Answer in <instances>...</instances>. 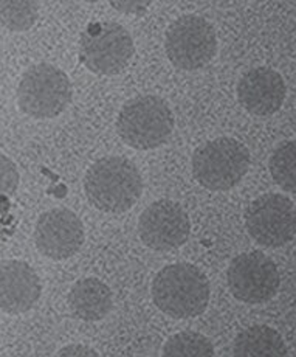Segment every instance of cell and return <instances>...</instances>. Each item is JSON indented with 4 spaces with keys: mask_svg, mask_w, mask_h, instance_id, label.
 Returning a JSON list of instances; mask_svg holds the SVG:
<instances>
[{
    "mask_svg": "<svg viewBox=\"0 0 296 357\" xmlns=\"http://www.w3.org/2000/svg\"><path fill=\"white\" fill-rule=\"evenodd\" d=\"M84 191L95 208L104 213H125L141 197L143 178L129 159L102 157L86 173Z\"/></svg>",
    "mask_w": 296,
    "mask_h": 357,
    "instance_id": "1",
    "label": "cell"
},
{
    "mask_svg": "<svg viewBox=\"0 0 296 357\" xmlns=\"http://www.w3.org/2000/svg\"><path fill=\"white\" fill-rule=\"evenodd\" d=\"M155 306L172 319H192L205 312L210 303V283L192 264L163 267L153 281Z\"/></svg>",
    "mask_w": 296,
    "mask_h": 357,
    "instance_id": "2",
    "label": "cell"
},
{
    "mask_svg": "<svg viewBox=\"0 0 296 357\" xmlns=\"http://www.w3.org/2000/svg\"><path fill=\"white\" fill-rule=\"evenodd\" d=\"M174 129L168 102L155 95L127 101L116 120L120 139L134 149H154L166 143Z\"/></svg>",
    "mask_w": 296,
    "mask_h": 357,
    "instance_id": "3",
    "label": "cell"
},
{
    "mask_svg": "<svg viewBox=\"0 0 296 357\" xmlns=\"http://www.w3.org/2000/svg\"><path fill=\"white\" fill-rule=\"evenodd\" d=\"M250 167V153L231 137L205 143L192 155V174L211 191H228L242 181Z\"/></svg>",
    "mask_w": 296,
    "mask_h": 357,
    "instance_id": "4",
    "label": "cell"
},
{
    "mask_svg": "<svg viewBox=\"0 0 296 357\" xmlns=\"http://www.w3.org/2000/svg\"><path fill=\"white\" fill-rule=\"evenodd\" d=\"M73 97L72 82L61 68L40 63L24 73L17 87L20 111L38 120L64 112Z\"/></svg>",
    "mask_w": 296,
    "mask_h": 357,
    "instance_id": "5",
    "label": "cell"
},
{
    "mask_svg": "<svg viewBox=\"0 0 296 357\" xmlns=\"http://www.w3.org/2000/svg\"><path fill=\"white\" fill-rule=\"evenodd\" d=\"M134 53L132 36L125 26L116 22L92 24L81 36V63L93 73H120L129 64Z\"/></svg>",
    "mask_w": 296,
    "mask_h": 357,
    "instance_id": "6",
    "label": "cell"
},
{
    "mask_svg": "<svg viewBox=\"0 0 296 357\" xmlns=\"http://www.w3.org/2000/svg\"><path fill=\"white\" fill-rule=\"evenodd\" d=\"M164 49L171 64L180 70L202 68L217 52L215 26L197 15L178 17L169 25Z\"/></svg>",
    "mask_w": 296,
    "mask_h": 357,
    "instance_id": "7",
    "label": "cell"
},
{
    "mask_svg": "<svg viewBox=\"0 0 296 357\" xmlns=\"http://www.w3.org/2000/svg\"><path fill=\"white\" fill-rule=\"evenodd\" d=\"M245 227L259 245L282 247L296 235V207L284 195L259 196L245 211Z\"/></svg>",
    "mask_w": 296,
    "mask_h": 357,
    "instance_id": "8",
    "label": "cell"
},
{
    "mask_svg": "<svg viewBox=\"0 0 296 357\" xmlns=\"http://www.w3.org/2000/svg\"><path fill=\"white\" fill-rule=\"evenodd\" d=\"M234 298L249 305L270 301L279 289V272L264 253H240L231 261L226 272Z\"/></svg>",
    "mask_w": 296,
    "mask_h": 357,
    "instance_id": "9",
    "label": "cell"
},
{
    "mask_svg": "<svg viewBox=\"0 0 296 357\" xmlns=\"http://www.w3.org/2000/svg\"><path fill=\"white\" fill-rule=\"evenodd\" d=\"M191 224L187 211L177 202L162 199L144 208L139 233L144 245L157 252H169L188 241Z\"/></svg>",
    "mask_w": 296,
    "mask_h": 357,
    "instance_id": "10",
    "label": "cell"
},
{
    "mask_svg": "<svg viewBox=\"0 0 296 357\" xmlns=\"http://www.w3.org/2000/svg\"><path fill=\"white\" fill-rule=\"evenodd\" d=\"M81 219L67 208H53L39 216L34 243L44 257L65 259L73 257L84 243Z\"/></svg>",
    "mask_w": 296,
    "mask_h": 357,
    "instance_id": "11",
    "label": "cell"
},
{
    "mask_svg": "<svg viewBox=\"0 0 296 357\" xmlns=\"http://www.w3.org/2000/svg\"><path fill=\"white\" fill-rule=\"evenodd\" d=\"M237 98L250 114L268 116L278 112L284 102L286 82L273 68H251L239 81Z\"/></svg>",
    "mask_w": 296,
    "mask_h": 357,
    "instance_id": "12",
    "label": "cell"
},
{
    "mask_svg": "<svg viewBox=\"0 0 296 357\" xmlns=\"http://www.w3.org/2000/svg\"><path fill=\"white\" fill-rule=\"evenodd\" d=\"M40 280L31 267L19 259L2 261L0 266V307L6 314H22L38 303Z\"/></svg>",
    "mask_w": 296,
    "mask_h": 357,
    "instance_id": "13",
    "label": "cell"
},
{
    "mask_svg": "<svg viewBox=\"0 0 296 357\" xmlns=\"http://www.w3.org/2000/svg\"><path fill=\"white\" fill-rule=\"evenodd\" d=\"M68 306L81 320H101L112 311V291L98 278H82L73 284L68 294Z\"/></svg>",
    "mask_w": 296,
    "mask_h": 357,
    "instance_id": "14",
    "label": "cell"
},
{
    "mask_svg": "<svg viewBox=\"0 0 296 357\" xmlns=\"http://www.w3.org/2000/svg\"><path fill=\"white\" fill-rule=\"evenodd\" d=\"M233 354L239 357L286 356L287 348L278 331L268 326H251L234 339Z\"/></svg>",
    "mask_w": 296,
    "mask_h": 357,
    "instance_id": "15",
    "label": "cell"
},
{
    "mask_svg": "<svg viewBox=\"0 0 296 357\" xmlns=\"http://www.w3.org/2000/svg\"><path fill=\"white\" fill-rule=\"evenodd\" d=\"M270 173L279 188L296 195V140L276 148L270 157Z\"/></svg>",
    "mask_w": 296,
    "mask_h": 357,
    "instance_id": "16",
    "label": "cell"
},
{
    "mask_svg": "<svg viewBox=\"0 0 296 357\" xmlns=\"http://www.w3.org/2000/svg\"><path fill=\"white\" fill-rule=\"evenodd\" d=\"M162 351L168 357H210L215 354V347L203 334L185 331L169 337Z\"/></svg>",
    "mask_w": 296,
    "mask_h": 357,
    "instance_id": "17",
    "label": "cell"
},
{
    "mask_svg": "<svg viewBox=\"0 0 296 357\" xmlns=\"http://www.w3.org/2000/svg\"><path fill=\"white\" fill-rule=\"evenodd\" d=\"M39 6L33 0H2L0 2V20L6 30L26 31L38 19Z\"/></svg>",
    "mask_w": 296,
    "mask_h": 357,
    "instance_id": "18",
    "label": "cell"
},
{
    "mask_svg": "<svg viewBox=\"0 0 296 357\" xmlns=\"http://www.w3.org/2000/svg\"><path fill=\"white\" fill-rule=\"evenodd\" d=\"M19 185V173L15 162L6 155H0V188L3 195H15Z\"/></svg>",
    "mask_w": 296,
    "mask_h": 357,
    "instance_id": "19",
    "label": "cell"
},
{
    "mask_svg": "<svg viewBox=\"0 0 296 357\" xmlns=\"http://www.w3.org/2000/svg\"><path fill=\"white\" fill-rule=\"evenodd\" d=\"M115 10H118L123 15H130V16H143L144 13L148 11L149 2H110Z\"/></svg>",
    "mask_w": 296,
    "mask_h": 357,
    "instance_id": "20",
    "label": "cell"
},
{
    "mask_svg": "<svg viewBox=\"0 0 296 357\" xmlns=\"http://www.w3.org/2000/svg\"><path fill=\"white\" fill-rule=\"evenodd\" d=\"M58 356H93L96 357L98 353L95 351L93 348L91 347H86V345H68L61 348L58 351Z\"/></svg>",
    "mask_w": 296,
    "mask_h": 357,
    "instance_id": "21",
    "label": "cell"
}]
</instances>
